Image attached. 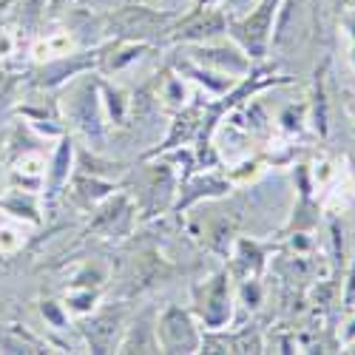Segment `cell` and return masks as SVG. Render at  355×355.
Instances as JSON below:
<instances>
[{"mask_svg":"<svg viewBox=\"0 0 355 355\" xmlns=\"http://www.w3.org/2000/svg\"><path fill=\"white\" fill-rule=\"evenodd\" d=\"M222 28V20L219 17H208V20H202L199 26H193L188 35H214V32H219Z\"/></svg>","mask_w":355,"mask_h":355,"instance_id":"cell-2","label":"cell"},{"mask_svg":"<svg viewBox=\"0 0 355 355\" xmlns=\"http://www.w3.org/2000/svg\"><path fill=\"white\" fill-rule=\"evenodd\" d=\"M116 23L123 26V32H125V35H137V32H142V28L157 26L159 17L151 15V12H145V9H131V12H125V15L116 17Z\"/></svg>","mask_w":355,"mask_h":355,"instance_id":"cell-1","label":"cell"}]
</instances>
